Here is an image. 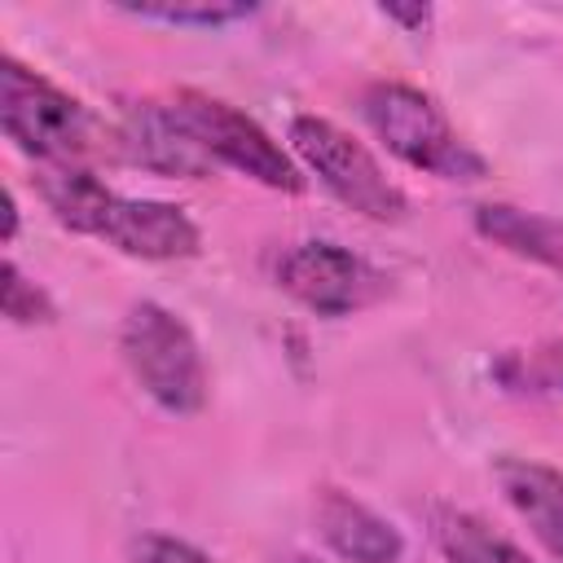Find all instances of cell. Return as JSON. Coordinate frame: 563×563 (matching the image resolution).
Masks as SVG:
<instances>
[{
  "label": "cell",
  "instance_id": "cell-1",
  "mask_svg": "<svg viewBox=\"0 0 563 563\" xmlns=\"http://www.w3.org/2000/svg\"><path fill=\"white\" fill-rule=\"evenodd\" d=\"M35 189L53 220L70 233L110 242L132 260H194L202 251V233L185 207L158 198L114 194L88 167H35Z\"/></svg>",
  "mask_w": 563,
  "mask_h": 563
},
{
  "label": "cell",
  "instance_id": "cell-2",
  "mask_svg": "<svg viewBox=\"0 0 563 563\" xmlns=\"http://www.w3.org/2000/svg\"><path fill=\"white\" fill-rule=\"evenodd\" d=\"M0 128L35 167H84L101 150L92 110L18 57H0Z\"/></svg>",
  "mask_w": 563,
  "mask_h": 563
},
{
  "label": "cell",
  "instance_id": "cell-3",
  "mask_svg": "<svg viewBox=\"0 0 563 563\" xmlns=\"http://www.w3.org/2000/svg\"><path fill=\"white\" fill-rule=\"evenodd\" d=\"M361 114L374 128V136L413 172H427L435 180H484L488 163L479 150H471L453 123L444 119V110L413 84L400 79H378L361 92Z\"/></svg>",
  "mask_w": 563,
  "mask_h": 563
},
{
  "label": "cell",
  "instance_id": "cell-4",
  "mask_svg": "<svg viewBox=\"0 0 563 563\" xmlns=\"http://www.w3.org/2000/svg\"><path fill=\"white\" fill-rule=\"evenodd\" d=\"M119 352L136 387L167 413L189 418L207 405V365L194 330L163 303L141 299L119 325Z\"/></svg>",
  "mask_w": 563,
  "mask_h": 563
},
{
  "label": "cell",
  "instance_id": "cell-5",
  "mask_svg": "<svg viewBox=\"0 0 563 563\" xmlns=\"http://www.w3.org/2000/svg\"><path fill=\"white\" fill-rule=\"evenodd\" d=\"M290 150L299 154V163L356 216L378 220V224H396L409 211L405 189L383 172V163L339 123L321 119V114H295L290 119Z\"/></svg>",
  "mask_w": 563,
  "mask_h": 563
},
{
  "label": "cell",
  "instance_id": "cell-6",
  "mask_svg": "<svg viewBox=\"0 0 563 563\" xmlns=\"http://www.w3.org/2000/svg\"><path fill=\"white\" fill-rule=\"evenodd\" d=\"M167 101L216 163H224V167H233V172H242V176H251V180H260L264 189H277V194H299L303 189V172L295 167V158L238 106H229L220 97H207V92H194V88H185Z\"/></svg>",
  "mask_w": 563,
  "mask_h": 563
},
{
  "label": "cell",
  "instance_id": "cell-7",
  "mask_svg": "<svg viewBox=\"0 0 563 563\" xmlns=\"http://www.w3.org/2000/svg\"><path fill=\"white\" fill-rule=\"evenodd\" d=\"M277 282L317 317H352L383 295V273L339 242H299L277 260Z\"/></svg>",
  "mask_w": 563,
  "mask_h": 563
},
{
  "label": "cell",
  "instance_id": "cell-8",
  "mask_svg": "<svg viewBox=\"0 0 563 563\" xmlns=\"http://www.w3.org/2000/svg\"><path fill=\"white\" fill-rule=\"evenodd\" d=\"M114 150L154 172V176H185V180H202L211 176L216 158L198 145V136L180 123V114L172 110V101H132L119 119L114 132Z\"/></svg>",
  "mask_w": 563,
  "mask_h": 563
},
{
  "label": "cell",
  "instance_id": "cell-9",
  "mask_svg": "<svg viewBox=\"0 0 563 563\" xmlns=\"http://www.w3.org/2000/svg\"><path fill=\"white\" fill-rule=\"evenodd\" d=\"M317 528H321V541L347 563H400L405 559L400 528L383 519L378 510H369L365 501H356L352 493L325 488L317 501Z\"/></svg>",
  "mask_w": 563,
  "mask_h": 563
},
{
  "label": "cell",
  "instance_id": "cell-10",
  "mask_svg": "<svg viewBox=\"0 0 563 563\" xmlns=\"http://www.w3.org/2000/svg\"><path fill=\"white\" fill-rule=\"evenodd\" d=\"M493 479L532 537L554 559H563V471L532 457H497Z\"/></svg>",
  "mask_w": 563,
  "mask_h": 563
},
{
  "label": "cell",
  "instance_id": "cell-11",
  "mask_svg": "<svg viewBox=\"0 0 563 563\" xmlns=\"http://www.w3.org/2000/svg\"><path fill=\"white\" fill-rule=\"evenodd\" d=\"M475 233L506 246L519 260L545 264L554 273H563V224L510 202H479L475 207Z\"/></svg>",
  "mask_w": 563,
  "mask_h": 563
},
{
  "label": "cell",
  "instance_id": "cell-12",
  "mask_svg": "<svg viewBox=\"0 0 563 563\" xmlns=\"http://www.w3.org/2000/svg\"><path fill=\"white\" fill-rule=\"evenodd\" d=\"M431 537H435V545L449 563H537L510 537H501L479 515L457 510V506H435L431 510Z\"/></svg>",
  "mask_w": 563,
  "mask_h": 563
},
{
  "label": "cell",
  "instance_id": "cell-13",
  "mask_svg": "<svg viewBox=\"0 0 563 563\" xmlns=\"http://www.w3.org/2000/svg\"><path fill=\"white\" fill-rule=\"evenodd\" d=\"M128 18L141 22H167V26H229L242 22L251 13H260V4H220V0H202V4H119Z\"/></svg>",
  "mask_w": 563,
  "mask_h": 563
},
{
  "label": "cell",
  "instance_id": "cell-14",
  "mask_svg": "<svg viewBox=\"0 0 563 563\" xmlns=\"http://www.w3.org/2000/svg\"><path fill=\"white\" fill-rule=\"evenodd\" d=\"M0 277H4V286H0V308H4V317H9L13 325H48V321H57V308H53L48 290H44L40 282H31L13 260H4Z\"/></svg>",
  "mask_w": 563,
  "mask_h": 563
},
{
  "label": "cell",
  "instance_id": "cell-15",
  "mask_svg": "<svg viewBox=\"0 0 563 563\" xmlns=\"http://www.w3.org/2000/svg\"><path fill=\"white\" fill-rule=\"evenodd\" d=\"M132 563H211V559H207L198 545L180 541V537H163V532H154V537H141V541H136Z\"/></svg>",
  "mask_w": 563,
  "mask_h": 563
},
{
  "label": "cell",
  "instance_id": "cell-16",
  "mask_svg": "<svg viewBox=\"0 0 563 563\" xmlns=\"http://www.w3.org/2000/svg\"><path fill=\"white\" fill-rule=\"evenodd\" d=\"M378 13L387 18V22H400L405 31H427L431 26V4H378Z\"/></svg>",
  "mask_w": 563,
  "mask_h": 563
},
{
  "label": "cell",
  "instance_id": "cell-17",
  "mask_svg": "<svg viewBox=\"0 0 563 563\" xmlns=\"http://www.w3.org/2000/svg\"><path fill=\"white\" fill-rule=\"evenodd\" d=\"M541 361H545V378L563 387V343H550V347L541 352Z\"/></svg>",
  "mask_w": 563,
  "mask_h": 563
},
{
  "label": "cell",
  "instance_id": "cell-18",
  "mask_svg": "<svg viewBox=\"0 0 563 563\" xmlns=\"http://www.w3.org/2000/svg\"><path fill=\"white\" fill-rule=\"evenodd\" d=\"M18 238V198L13 189H4V246Z\"/></svg>",
  "mask_w": 563,
  "mask_h": 563
},
{
  "label": "cell",
  "instance_id": "cell-19",
  "mask_svg": "<svg viewBox=\"0 0 563 563\" xmlns=\"http://www.w3.org/2000/svg\"><path fill=\"white\" fill-rule=\"evenodd\" d=\"M277 563H317L312 554H286V559H277Z\"/></svg>",
  "mask_w": 563,
  "mask_h": 563
}]
</instances>
